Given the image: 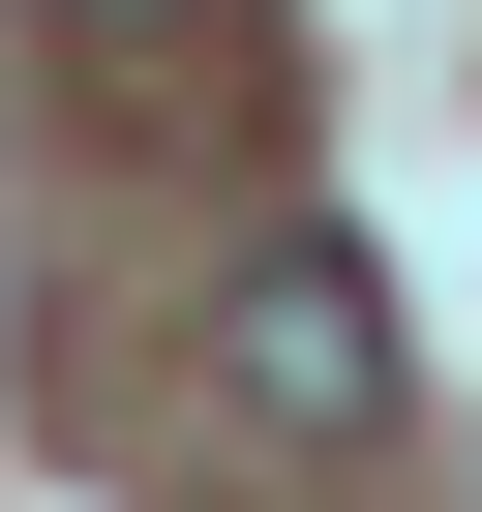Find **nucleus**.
Returning a JSON list of instances; mask_svg holds the SVG:
<instances>
[{"instance_id": "nucleus-1", "label": "nucleus", "mask_w": 482, "mask_h": 512, "mask_svg": "<svg viewBox=\"0 0 482 512\" xmlns=\"http://www.w3.org/2000/svg\"><path fill=\"white\" fill-rule=\"evenodd\" d=\"M241 422H272V452H362V422H392V302H362V241H272V272H241Z\"/></svg>"}, {"instance_id": "nucleus-2", "label": "nucleus", "mask_w": 482, "mask_h": 512, "mask_svg": "<svg viewBox=\"0 0 482 512\" xmlns=\"http://www.w3.org/2000/svg\"><path fill=\"white\" fill-rule=\"evenodd\" d=\"M121 31H181V0H121Z\"/></svg>"}]
</instances>
